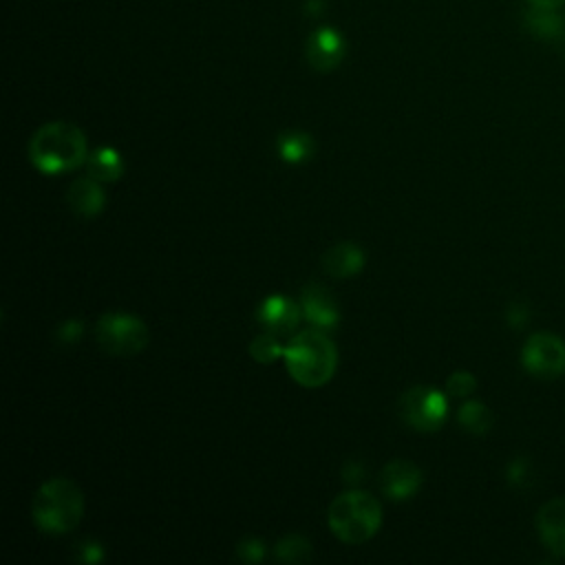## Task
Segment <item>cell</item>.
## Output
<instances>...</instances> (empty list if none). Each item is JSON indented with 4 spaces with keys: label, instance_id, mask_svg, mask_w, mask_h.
<instances>
[{
    "label": "cell",
    "instance_id": "16",
    "mask_svg": "<svg viewBox=\"0 0 565 565\" xmlns=\"http://www.w3.org/2000/svg\"><path fill=\"white\" fill-rule=\"evenodd\" d=\"M525 29L543 40H554L561 38L565 31V24L561 20V15L554 13V9H536V7H527L525 11Z\"/></svg>",
    "mask_w": 565,
    "mask_h": 565
},
{
    "label": "cell",
    "instance_id": "13",
    "mask_svg": "<svg viewBox=\"0 0 565 565\" xmlns=\"http://www.w3.org/2000/svg\"><path fill=\"white\" fill-rule=\"evenodd\" d=\"M66 201L68 205L75 210V214L79 216H97L106 203L104 190L99 188L97 179L93 177H82L75 179L66 192Z\"/></svg>",
    "mask_w": 565,
    "mask_h": 565
},
{
    "label": "cell",
    "instance_id": "1",
    "mask_svg": "<svg viewBox=\"0 0 565 565\" xmlns=\"http://www.w3.org/2000/svg\"><path fill=\"white\" fill-rule=\"evenodd\" d=\"M31 163L46 174L75 170L86 161V137L68 121H49L29 141Z\"/></svg>",
    "mask_w": 565,
    "mask_h": 565
},
{
    "label": "cell",
    "instance_id": "21",
    "mask_svg": "<svg viewBox=\"0 0 565 565\" xmlns=\"http://www.w3.org/2000/svg\"><path fill=\"white\" fill-rule=\"evenodd\" d=\"M475 386H477V380H475V375L468 373V371H455V373L448 377V382H446L448 393L455 395V397H463V395L472 393Z\"/></svg>",
    "mask_w": 565,
    "mask_h": 565
},
{
    "label": "cell",
    "instance_id": "7",
    "mask_svg": "<svg viewBox=\"0 0 565 565\" xmlns=\"http://www.w3.org/2000/svg\"><path fill=\"white\" fill-rule=\"evenodd\" d=\"M399 415L417 430H437L446 419V397L433 386H415L402 395Z\"/></svg>",
    "mask_w": 565,
    "mask_h": 565
},
{
    "label": "cell",
    "instance_id": "25",
    "mask_svg": "<svg viewBox=\"0 0 565 565\" xmlns=\"http://www.w3.org/2000/svg\"><path fill=\"white\" fill-rule=\"evenodd\" d=\"M525 2H527V7H536V9H556L565 0H525Z\"/></svg>",
    "mask_w": 565,
    "mask_h": 565
},
{
    "label": "cell",
    "instance_id": "19",
    "mask_svg": "<svg viewBox=\"0 0 565 565\" xmlns=\"http://www.w3.org/2000/svg\"><path fill=\"white\" fill-rule=\"evenodd\" d=\"M274 556L278 561H285V563H305L311 556V545H309V541L305 536L289 534L282 541L276 543Z\"/></svg>",
    "mask_w": 565,
    "mask_h": 565
},
{
    "label": "cell",
    "instance_id": "18",
    "mask_svg": "<svg viewBox=\"0 0 565 565\" xmlns=\"http://www.w3.org/2000/svg\"><path fill=\"white\" fill-rule=\"evenodd\" d=\"M457 419L466 430H470L475 435H481V433L490 430V426H492V413L481 402H466L459 408Z\"/></svg>",
    "mask_w": 565,
    "mask_h": 565
},
{
    "label": "cell",
    "instance_id": "14",
    "mask_svg": "<svg viewBox=\"0 0 565 565\" xmlns=\"http://www.w3.org/2000/svg\"><path fill=\"white\" fill-rule=\"evenodd\" d=\"M364 265V254L355 243H338L322 256V267L333 278H349Z\"/></svg>",
    "mask_w": 565,
    "mask_h": 565
},
{
    "label": "cell",
    "instance_id": "23",
    "mask_svg": "<svg viewBox=\"0 0 565 565\" xmlns=\"http://www.w3.org/2000/svg\"><path fill=\"white\" fill-rule=\"evenodd\" d=\"M79 335H82V322L75 320V318L66 320V322L60 327V331H57V340H60V342H75Z\"/></svg>",
    "mask_w": 565,
    "mask_h": 565
},
{
    "label": "cell",
    "instance_id": "2",
    "mask_svg": "<svg viewBox=\"0 0 565 565\" xmlns=\"http://www.w3.org/2000/svg\"><path fill=\"white\" fill-rule=\"evenodd\" d=\"M282 358L289 375L307 388L327 384L338 364L335 344L318 329H307L291 335L285 344Z\"/></svg>",
    "mask_w": 565,
    "mask_h": 565
},
{
    "label": "cell",
    "instance_id": "6",
    "mask_svg": "<svg viewBox=\"0 0 565 565\" xmlns=\"http://www.w3.org/2000/svg\"><path fill=\"white\" fill-rule=\"evenodd\" d=\"M521 362L527 373L552 380L565 373V342L547 331L530 335L521 349Z\"/></svg>",
    "mask_w": 565,
    "mask_h": 565
},
{
    "label": "cell",
    "instance_id": "22",
    "mask_svg": "<svg viewBox=\"0 0 565 565\" xmlns=\"http://www.w3.org/2000/svg\"><path fill=\"white\" fill-rule=\"evenodd\" d=\"M236 554L241 561H247V563H258L263 556H265V543L258 541V539H245L238 543L236 547Z\"/></svg>",
    "mask_w": 565,
    "mask_h": 565
},
{
    "label": "cell",
    "instance_id": "15",
    "mask_svg": "<svg viewBox=\"0 0 565 565\" xmlns=\"http://www.w3.org/2000/svg\"><path fill=\"white\" fill-rule=\"evenodd\" d=\"M88 177L97 181H117L124 172V161L113 148H97L86 157Z\"/></svg>",
    "mask_w": 565,
    "mask_h": 565
},
{
    "label": "cell",
    "instance_id": "5",
    "mask_svg": "<svg viewBox=\"0 0 565 565\" xmlns=\"http://www.w3.org/2000/svg\"><path fill=\"white\" fill-rule=\"evenodd\" d=\"M95 338L102 351L110 355H135L148 344V327L132 313L113 311L97 320Z\"/></svg>",
    "mask_w": 565,
    "mask_h": 565
},
{
    "label": "cell",
    "instance_id": "12",
    "mask_svg": "<svg viewBox=\"0 0 565 565\" xmlns=\"http://www.w3.org/2000/svg\"><path fill=\"white\" fill-rule=\"evenodd\" d=\"M300 305L287 296H267L258 307L260 324L276 335L291 333L300 322Z\"/></svg>",
    "mask_w": 565,
    "mask_h": 565
},
{
    "label": "cell",
    "instance_id": "11",
    "mask_svg": "<svg viewBox=\"0 0 565 565\" xmlns=\"http://www.w3.org/2000/svg\"><path fill=\"white\" fill-rule=\"evenodd\" d=\"M300 309H302V316L318 329H331L340 320V309L335 298L316 282L305 285L300 294Z\"/></svg>",
    "mask_w": 565,
    "mask_h": 565
},
{
    "label": "cell",
    "instance_id": "9",
    "mask_svg": "<svg viewBox=\"0 0 565 565\" xmlns=\"http://www.w3.org/2000/svg\"><path fill=\"white\" fill-rule=\"evenodd\" d=\"M422 470L406 461V459H395L391 463H386L380 472V488L388 499L395 501H404L411 499L419 486H422Z\"/></svg>",
    "mask_w": 565,
    "mask_h": 565
},
{
    "label": "cell",
    "instance_id": "3",
    "mask_svg": "<svg viewBox=\"0 0 565 565\" xmlns=\"http://www.w3.org/2000/svg\"><path fill=\"white\" fill-rule=\"evenodd\" d=\"M33 521L46 534L71 532L84 514V494L79 486L66 477H55L42 483L33 497Z\"/></svg>",
    "mask_w": 565,
    "mask_h": 565
},
{
    "label": "cell",
    "instance_id": "4",
    "mask_svg": "<svg viewBox=\"0 0 565 565\" xmlns=\"http://www.w3.org/2000/svg\"><path fill=\"white\" fill-rule=\"evenodd\" d=\"M329 527L344 543H364L369 541L382 523V508L375 497L349 490L335 497L329 505Z\"/></svg>",
    "mask_w": 565,
    "mask_h": 565
},
{
    "label": "cell",
    "instance_id": "20",
    "mask_svg": "<svg viewBox=\"0 0 565 565\" xmlns=\"http://www.w3.org/2000/svg\"><path fill=\"white\" fill-rule=\"evenodd\" d=\"M249 353L256 362H274L285 353V347L280 344L276 333L265 331L249 342Z\"/></svg>",
    "mask_w": 565,
    "mask_h": 565
},
{
    "label": "cell",
    "instance_id": "17",
    "mask_svg": "<svg viewBox=\"0 0 565 565\" xmlns=\"http://www.w3.org/2000/svg\"><path fill=\"white\" fill-rule=\"evenodd\" d=\"M313 152V139L302 130H289L278 137V154L287 163H302Z\"/></svg>",
    "mask_w": 565,
    "mask_h": 565
},
{
    "label": "cell",
    "instance_id": "24",
    "mask_svg": "<svg viewBox=\"0 0 565 565\" xmlns=\"http://www.w3.org/2000/svg\"><path fill=\"white\" fill-rule=\"evenodd\" d=\"M79 558H82V561H88V563H95V561L102 558V547H99L97 543L86 541V543L82 545V556H79Z\"/></svg>",
    "mask_w": 565,
    "mask_h": 565
},
{
    "label": "cell",
    "instance_id": "10",
    "mask_svg": "<svg viewBox=\"0 0 565 565\" xmlns=\"http://www.w3.org/2000/svg\"><path fill=\"white\" fill-rule=\"evenodd\" d=\"M536 530L550 552L565 556V497H554L541 505Z\"/></svg>",
    "mask_w": 565,
    "mask_h": 565
},
{
    "label": "cell",
    "instance_id": "8",
    "mask_svg": "<svg viewBox=\"0 0 565 565\" xmlns=\"http://www.w3.org/2000/svg\"><path fill=\"white\" fill-rule=\"evenodd\" d=\"M305 53H307V62L311 64V68H316L320 73H329L333 68H338L340 62L344 60L347 42L338 29L320 26L307 38Z\"/></svg>",
    "mask_w": 565,
    "mask_h": 565
}]
</instances>
